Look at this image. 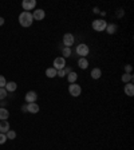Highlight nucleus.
I'll return each mask as SVG.
<instances>
[{"instance_id": "13", "label": "nucleus", "mask_w": 134, "mask_h": 150, "mask_svg": "<svg viewBox=\"0 0 134 150\" xmlns=\"http://www.w3.org/2000/svg\"><path fill=\"white\" fill-rule=\"evenodd\" d=\"M7 90V93H13V91L18 88V84L15 83V82H8V83L6 84V87H4Z\"/></svg>"}, {"instance_id": "23", "label": "nucleus", "mask_w": 134, "mask_h": 150, "mask_svg": "<svg viewBox=\"0 0 134 150\" xmlns=\"http://www.w3.org/2000/svg\"><path fill=\"white\" fill-rule=\"evenodd\" d=\"M6 84H7L6 78H4L3 75H0V88H4L6 87Z\"/></svg>"}, {"instance_id": "28", "label": "nucleus", "mask_w": 134, "mask_h": 150, "mask_svg": "<svg viewBox=\"0 0 134 150\" xmlns=\"http://www.w3.org/2000/svg\"><path fill=\"white\" fill-rule=\"evenodd\" d=\"M122 15H123V9L119 8V9H118V18H121Z\"/></svg>"}, {"instance_id": "12", "label": "nucleus", "mask_w": 134, "mask_h": 150, "mask_svg": "<svg viewBox=\"0 0 134 150\" xmlns=\"http://www.w3.org/2000/svg\"><path fill=\"white\" fill-rule=\"evenodd\" d=\"M9 131V123L7 121H0V133L7 134Z\"/></svg>"}, {"instance_id": "1", "label": "nucleus", "mask_w": 134, "mask_h": 150, "mask_svg": "<svg viewBox=\"0 0 134 150\" xmlns=\"http://www.w3.org/2000/svg\"><path fill=\"white\" fill-rule=\"evenodd\" d=\"M34 22V18H32L31 12H27V11H23L20 15H19V23L22 27H30Z\"/></svg>"}, {"instance_id": "15", "label": "nucleus", "mask_w": 134, "mask_h": 150, "mask_svg": "<svg viewBox=\"0 0 134 150\" xmlns=\"http://www.w3.org/2000/svg\"><path fill=\"white\" fill-rule=\"evenodd\" d=\"M56 72H58V70H55L54 67H50V69L46 70V76L47 78H55Z\"/></svg>"}, {"instance_id": "14", "label": "nucleus", "mask_w": 134, "mask_h": 150, "mask_svg": "<svg viewBox=\"0 0 134 150\" xmlns=\"http://www.w3.org/2000/svg\"><path fill=\"white\" fill-rule=\"evenodd\" d=\"M8 117H9L8 110L4 109V107H0V121H7Z\"/></svg>"}, {"instance_id": "3", "label": "nucleus", "mask_w": 134, "mask_h": 150, "mask_svg": "<svg viewBox=\"0 0 134 150\" xmlns=\"http://www.w3.org/2000/svg\"><path fill=\"white\" fill-rule=\"evenodd\" d=\"M69 93H70L71 97H79L81 93H82V87L77 83H71L69 86Z\"/></svg>"}, {"instance_id": "2", "label": "nucleus", "mask_w": 134, "mask_h": 150, "mask_svg": "<svg viewBox=\"0 0 134 150\" xmlns=\"http://www.w3.org/2000/svg\"><path fill=\"white\" fill-rule=\"evenodd\" d=\"M106 27H107V23L105 22V20H102V19H98V20H94L93 22V28L95 30V31H98V32L105 31Z\"/></svg>"}, {"instance_id": "24", "label": "nucleus", "mask_w": 134, "mask_h": 150, "mask_svg": "<svg viewBox=\"0 0 134 150\" xmlns=\"http://www.w3.org/2000/svg\"><path fill=\"white\" fill-rule=\"evenodd\" d=\"M7 97V90L6 88H0V99H4Z\"/></svg>"}, {"instance_id": "29", "label": "nucleus", "mask_w": 134, "mask_h": 150, "mask_svg": "<svg viewBox=\"0 0 134 150\" xmlns=\"http://www.w3.org/2000/svg\"><path fill=\"white\" fill-rule=\"evenodd\" d=\"M3 24H4V19L0 18V25H3Z\"/></svg>"}, {"instance_id": "19", "label": "nucleus", "mask_w": 134, "mask_h": 150, "mask_svg": "<svg viewBox=\"0 0 134 150\" xmlns=\"http://www.w3.org/2000/svg\"><path fill=\"white\" fill-rule=\"evenodd\" d=\"M131 81H133V75H131V74H126V72H125V74H123V75H122V82H123V83H129V82H131Z\"/></svg>"}, {"instance_id": "22", "label": "nucleus", "mask_w": 134, "mask_h": 150, "mask_svg": "<svg viewBox=\"0 0 134 150\" xmlns=\"http://www.w3.org/2000/svg\"><path fill=\"white\" fill-rule=\"evenodd\" d=\"M6 135H7V139H15L16 138V133L13 130H9Z\"/></svg>"}, {"instance_id": "5", "label": "nucleus", "mask_w": 134, "mask_h": 150, "mask_svg": "<svg viewBox=\"0 0 134 150\" xmlns=\"http://www.w3.org/2000/svg\"><path fill=\"white\" fill-rule=\"evenodd\" d=\"M22 7L24 11H27V12H30L31 9H34L35 7H36V1L35 0H24L22 3Z\"/></svg>"}, {"instance_id": "27", "label": "nucleus", "mask_w": 134, "mask_h": 150, "mask_svg": "<svg viewBox=\"0 0 134 150\" xmlns=\"http://www.w3.org/2000/svg\"><path fill=\"white\" fill-rule=\"evenodd\" d=\"M65 74H66L65 69H63V70H58V72H56V76H60V78H63V76H65Z\"/></svg>"}, {"instance_id": "8", "label": "nucleus", "mask_w": 134, "mask_h": 150, "mask_svg": "<svg viewBox=\"0 0 134 150\" xmlns=\"http://www.w3.org/2000/svg\"><path fill=\"white\" fill-rule=\"evenodd\" d=\"M44 16H46V13H44L43 9H35L34 13H32V18L35 19V20H38V22H40V20H43Z\"/></svg>"}, {"instance_id": "17", "label": "nucleus", "mask_w": 134, "mask_h": 150, "mask_svg": "<svg viewBox=\"0 0 134 150\" xmlns=\"http://www.w3.org/2000/svg\"><path fill=\"white\" fill-rule=\"evenodd\" d=\"M78 66L81 67L82 70H86L89 67V62H87V59L86 58H81L79 59V62H78Z\"/></svg>"}, {"instance_id": "10", "label": "nucleus", "mask_w": 134, "mask_h": 150, "mask_svg": "<svg viewBox=\"0 0 134 150\" xmlns=\"http://www.w3.org/2000/svg\"><path fill=\"white\" fill-rule=\"evenodd\" d=\"M125 94L128 95V97H133V95H134V84L131 83V82L126 83V86H125Z\"/></svg>"}, {"instance_id": "25", "label": "nucleus", "mask_w": 134, "mask_h": 150, "mask_svg": "<svg viewBox=\"0 0 134 150\" xmlns=\"http://www.w3.org/2000/svg\"><path fill=\"white\" fill-rule=\"evenodd\" d=\"M6 141H7V135L3 134V133H0V145L6 144Z\"/></svg>"}, {"instance_id": "20", "label": "nucleus", "mask_w": 134, "mask_h": 150, "mask_svg": "<svg viewBox=\"0 0 134 150\" xmlns=\"http://www.w3.org/2000/svg\"><path fill=\"white\" fill-rule=\"evenodd\" d=\"M116 31H117V25L116 24H107V27H106V32H107V34L113 35Z\"/></svg>"}, {"instance_id": "18", "label": "nucleus", "mask_w": 134, "mask_h": 150, "mask_svg": "<svg viewBox=\"0 0 134 150\" xmlns=\"http://www.w3.org/2000/svg\"><path fill=\"white\" fill-rule=\"evenodd\" d=\"M69 76H67V79H69V82H70V84L71 83H75V81L78 79V74L77 72H74V71H71L70 74H67Z\"/></svg>"}, {"instance_id": "4", "label": "nucleus", "mask_w": 134, "mask_h": 150, "mask_svg": "<svg viewBox=\"0 0 134 150\" xmlns=\"http://www.w3.org/2000/svg\"><path fill=\"white\" fill-rule=\"evenodd\" d=\"M77 54H78L79 56H82V58H86V56L89 55V47L84 43L78 44V46H77Z\"/></svg>"}, {"instance_id": "26", "label": "nucleus", "mask_w": 134, "mask_h": 150, "mask_svg": "<svg viewBox=\"0 0 134 150\" xmlns=\"http://www.w3.org/2000/svg\"><path fill=\"white\" fill-rule=\"evenodd\" d=\"M131 71H133V67H131L130 64H126L125 66V72L126 74H131Z\"/></svg>"}, {"instance_id": "7", "label": "nucleus", "mask_w": 134, "mask_h": 150, "mask_svg": "<svg viewBox=\"0 0 134 150\" xmlns=\"http://www.w3.org/2000/svg\"><path fill=\"white\" fill-rule=\"evenodd\" d=\"M74 36H72V34H70V32H67V34H65V36H63V43H65L66 47H71L72 44H74Z\"/></svg>"}, {"instance_id": "16", "label": "nucleus", "mask_w": 134, "mask_h": 150, "mask_svg": "<svg viewBox=\"0 0 134 150\" xmlns=\"http://www.w3.org/2000/svg\"><path fill=\"white\" fill-rule=\"evenodd\" d=\"M91 78L93 79H99L101 78V75H102V71H101L99 69H94V70H91Z\"/></svg>"}, {"instance_id": "6", "label": "nucleus", "mask_w": 134, "mask_h": 150, "mask_svg": "<svg viewBox=\"0 0 134 150\" xmlns=\"http://www.w3.org/2000/svg\"><path fill=\"white\" fill-rule=\"evenodd\" d=\"M65 67H66L65 58H62V56L55 58V60H54V69H55V70H63Z\"/></svg>"}, {"instance_id": "21", "label": "nucleus", "mask_w": 134, "mask_h": 150, "mask_svg": "<svg viewBox=\"0 0 134 150\" xmlns=\"http://www.w3.org/2000/svg\"><path fill=\"white\" fill-rule=\"evenodd\" d=\"M62 54H63L62 58H69V56L71 55V48H70V47H65L63 51H62Z\"/></svg>"}, {"instance_id": "9", "label": "nucleus", "mask_w": 134, "mask_h": 150, "mask_svg": "<svg viewBox=\"0 0 134 150\" xmlns=\"http://www.w3.org/2000/svg\"><path fill=\"white\" fill-rule=\"evenodd\" d=\"M36 99H38V94L35 93V91H28V93L26 94V100H27L28 103H34Z\"/></svg>"}, {"instance_id": "11", "label": "nucleus", "mask_w": 134, "mask_h": 150, "mask_svg": "<svg viewBox=\"0 0 134 150\" xmlns=\"http://www.w3.org/2000/svg\"><path fill=\"white\" fill-rule=\"evenodd\" d=\"M26 109H27L28 112H31V114H36L38 111H39V106H38L36 103H28V106H26Z\"/></svg>"}]
</instances>
